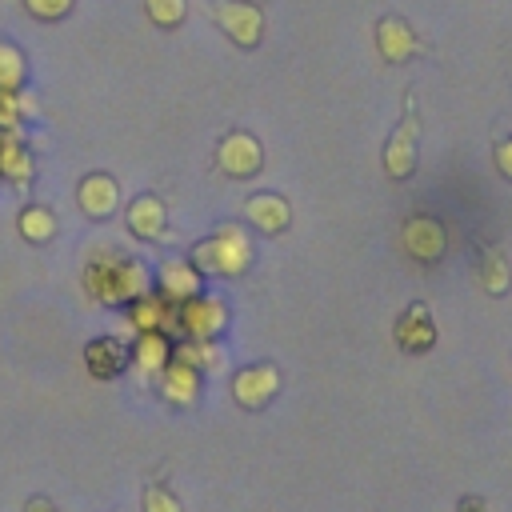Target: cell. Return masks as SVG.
Listing matches in <instances>:
<instances>
[{
    "instance_id": "cell-1",
    "label": "cell",
    "mask_w": 512,
    "mask_h": 512,
    "mask_svg": "<svg viewBox=\"0 0 512 512\" xmlns=\"http://www.w3.org/2000/svg\"><path fill=\"white\" fill-rule=\"evenodd\" d=\"M84 292L104 308H128L152 292V272L136 256H96L84 268Z\"/></svg>"
},
{
    "instance_id": "cell-2",
    "label": "cell",
    "mask_w": 512,
    "mask_h": 512,
    "mask_svg": "<svg viewBox=\"0 0 512 512\" xmlns=\"http://www.w3.org/2000/svg\"><path fill=\"white\" fill-rule=\"evenodd\" d=\"M188 260L200 276H224V280L244 276L252 268V236L244 224H220L212 236L192 244Z\"/></svg>"
},
{
    "instance_id": "cell-3",
    "label": "cell",
    "mask_w": 512,
    "mask_h": 512,
    "mask_svg": "<svg viewBox=\"0 0 512 512\" xmlns=\"http://www.w3.org/2000/svg\"><path fill=\"white\" fill-rule=\"evenodd\" d=\"M416 160H420V116H416V92L408 88L404 116L392 128V136L384 140V172L392 180H408L416 172Z\"/></svg>"
},
{
    "instance_id": "cell-4",
    "label": "cell",
    "mask_w": 512,
    "mask_h": 512,
    "mask_svg": "<svg viewBox=\"0 0 512 512\" xmlns=\"http://www.w3.org/2000/svg\"><path fill=\"white\" fill-rule=\"evenodd\" d=\"M228 328V304L216 296H192L184 304H176V340H216Z\"/></svg>"
},
{
    "instance_id": "cell-5",
    "label": "cell",
    "mask_w": 512,
    "mask_h": 512,
    "mask_svg": "<svg viewBox=\"0 0 512 512\" xmlns=\"http://www.w3.org/2000/svg\"><path fill=\"white\" fill-rule=\"evenodd\" d=\"M400 248L416 260V264H440L448 252V228L440 216L428 212H412L400 228Z\"/></svg>"
},
{
    "instance_id": "cell-6",
    "label": "cell",
    "mask_w": 512,
    "mask_h": 512,
    "mask_svg": "<svg viewBox=\"0 0 512 512\" xmlns=\"http://www.w3.org/2000/svg\"><path fill=\"white\" fill-rule=\"evenodd\" d=\"M212 20L236 48H256L264 40V12L252 0H212Z\"/></svg>"
},
{
    "instance_id": "cell-7",
    "label": "cell",
    "mask_w": 512,
    "mask_h": 512,
    "mask_svg": "<svg viewBox=\"0 0 512 512\" xmlns=\"http://www.w3.org/2000/svg\"><path fill=\"white\" fill-rule=\"evenodd\" d=\"M228 388H232V400H236L244 412H260V408H268V404L276 400V392H280V368L268 364V360L248 364V368H240V372L232 376Z\"/></svg>"
},
{
    "instance_id": "cell-8",
    "label": "cell",
    "mask_w": 512,
    "mask_h": 512,
    "mask_svg": "<svg viewBox=\"0 0 512 512\" xmlns=\"http://www.w3.org/2000/svg\"><path fill=\"white\" fill-rule=\"evenodd\" d=\"M216 168L232 180H248L264 168V148L252 132H228L220 144H216Z\"/></svg>"
},
{
    "instance_id": "cell-9",
    "label": "cell",
    "mask_w": 512,
    "mask_h": 512,
    "mask_svg": "<svg viewBox=\"0 0 512 512\" xmlns=\"http://www.w3.org/2000/svg\"><path fill=\"white\" fill-rule=\"evenodd\" d=\"M376 52L384 64H408L412 56L424 52V44L404 16H380L376 20Z\"/></svg>"
},
{
    "instance_id": "cell-10",
    "label": "cell",
    "mask_w": 512,
    "mask_h": 512,
    "mask_svg": "<svg viewBox=\"0 0 512 512\" xmlns=\"http://www.w3.org/2000/svg\"><path fill=\"white\" fill-rule=\"evenodd\" d=\"M392 340H396L400 352H412V356L428 352V348L436 344V320H432V308H428L424 300H412V304L400 312V320H396V328H392Z\"/></svg>"
},
{
    "instance_id": "cell-11",
    "label": "cell",
    "mask_w": 512,
    "mask_h": 512,
    "mask_svg": "<svg viewBox=\"0 0 512 512\" xmlns=\"http://www.w3.org/2000/svg\"><path fill=\"white\" fill-rule=\"evenodd\" d=\"M76 204H80V212L88 220H108L120 208V184L108 172H88L76 184Z\"/></svg>"
},
{
    "instance_id": "cell-12",
    "label": "cell",
    "mask_w": 512,
    "mask_h": 512,
    "mask_svg": "<svg viewBox=\"0 0 512 512\" xmlns=\"http://www.w3.org/2000/svg\"><path fill=\"white\" fill-rule=\"evenodd\" d=\"M124 220H128V232L136 240H144V244H156L168 232V208H164V200L156 192H140L136 200H128Z\"/></svg>"
},
{
    "instance_id": "cell-13",
    "label": "cell",
    "mask_w": 512,
    "mask_h": 512,
    "mask_svg": "<svg viewBox=\"0 0 512 512\" xmlns=\"http://www.w3.org/2000/svg\"><path fill=\"white\" fill-rule=\"evenodd\" d=\"M156 284H160V296H164L168 304H184V300L200 296L204 276L192 268V260H184V256H168V260H160Z\"/></svg>"
},
{
    "instance_id": "cell-14",
    "label": "cell",
    "mask_w": 512,
    "mask_h": 512,
    "mask_svg": "<svg viewBox=\"0 0 512 512\" xmlns=\"http://www.w3.org/2000/svg\"><path fill=\"white\" fill-rule=\"evenodd\" d=\"M128 360H132V348L116 336H96L84 344V368L96 380H116L128 368Z\"/></svg>"
},
{
    "instance_id": "cell-15",
    "label": "cell",
    "mask_w": 512,
    "mask_h": 512,
    "mask_svg": "<svg viewBox=\"0 0 512 512\" xmlns=\"http://www.w3.org/2000/svg\"><path fill=\"white\" fill-rule=\"evenodd\" d=\"M244 216H248V224H252L260 236H280V232H288V224H292V208H288V200H284L280 192H256V196L244 204Z\"/></svg>"
},
{
    "instance_id": "cell-16",
    "label": "cell",
    "mask_w": 512,
    "mask_h": 512,
    "mask_svg": "<svg viewBox=\"0 0 512 512\" xmlns=\"http://www.w3.org/2000/svg\"><path fill=\"white\" fill-rule=\"evenodd\" d=\"M128 324L136 328V332H176V304H168L156 288L152 292H144L140 300H132L128 304Z\"/></svg>"
},
{
    "instance_id": "cell-17",
    "label": "cell",
    "mask_w": 512,
    "mask_h": 512,
    "mask_svg": "<svg viewBox=\"0 0 512 512\" xmlns=\"http://www.w3.org/2000/svg\"><path fill=\"white\" fill-rule=\"evenodd\" d=\"M160 396H164L172 408L196 404V396H200V372L188 368V364H180V360H172V364L160 372Z\"/></svg>"
},
{
    "instance_id": "cell-18",
    "label": "cell",
    "mask_w": 512,
    "mask_h": 512,
    "mask_svg": "<svg viewBox=\"0 0 512 512\" xmlns=\"http://www.w3.org/2000/svg\"><path fill=\"white\" fill-rule=\"evenodd\" d=\"M476 280H480V288L488 296H508V288H512V264H508V256L496 244H484L480 248V256H476Z\"/></svg>"
},
{
    "instance_id": "cell-19",
    "label": "cell",
    "mask_w": 512,
    "mask_h": 512,
    "mask_svg": "<svg viewBox=\"0 0 512 512\" xmlns=\"http://www.w3.org/2000/svg\"><path fill=\"white\" fill-rule=\"evenodd\" d=\"M132 360L144 376H160L172 364V336L168 332H136Z\"/></svg>"
},
{
    "instance_id": "cell-20",
    "label": "cell",
    "mask_w": 512,
    "mask_h": 512,
    "mask_svg": "<svg viewBox=\"0 0 512 512\" xmlns=\"http://www.w3.org/2000/svg\"><path fill=\"white\" fill-rule=\"evenodd\" d=\"M36 176V160L28 152V144L20 136H8V144L0 148V180L16 184V188H28Z\"/></svg>"
},
{
    "instance_id": "cell-21",
    "label": "cell",
    "mask_w": 512,
    "mask_h": 512,
    "mask_svg": "<svg viewBox=\"0 0 512 512\" xmlns=\"http://www.w3.org/2000/svg\"><path fill=\"white\" fill-rule=\"evenodd\" d=\"M16 232L28 244H48L56 236V212L44 208V204H24L20 216H16Z\"/></svg>"
},
{
    "instance_id": "cell-22",
    "label": "cell",
    "mask_w": 512,
    "mask_h": 512,
    "mask_svg": "<svg viewBox=\"0 0 512 512\" xmlns=\"http://www.w3.org/2000/svg\"><path fill=\"white\" fill-rule=\"evenodd\" d=\"M172 360L196 368V372H216L220 368V348L216 340H172Z\"/></svg>"
},
{
    "instance_id": "cell-23",
    "label": "cell",
    "mask_w": 512,
    "mask_h": 512,
    "mask_svg": "<svg viewBox=\"0 0 512 512\" xmlns=\"http://www.w3.org/2000/svg\"><path fill=\"white\" fill-rule=\"evenodd\" d=\"M28 76V60L12 40H0V92H20Z\"/></svg>"
},
{
    "instance_id": "cell-24",
    "label": "cell",
    "mask_w": 512,
    "mask_h": 512,
    "mask_svg": "<svg viewBox=\"0 0 512 512\" xmlns=\"http://www.w3.org/2000/svg\"><path fill=\"white\" fill-rule=\"evenodd\" d=\"M28 112H36V100L28 92H0V128L4 132L20 136V120Z\"/></svg>"
},
{
    "instance_id": "cell-25",
    "label": "cell",
    "mask_w": 512,
    "mask_h": 512,
    "mask_svg": "<svg viewBox=\"0 0 512 512\" xmlns=\"http://www.w3.org/2000/svg\"><path fill=\"white\" fill-rule=\"evenodd\" d=\"M144 12H148V20L156 28L172 32V28H180L188 20V0H144Z\"/></svg>"
},
{
    "instance_id": "cell-26",
    "label": "cell",
    "mask_w": 512,
    "mask_h": 512,
    "mask_svg": "<svg viewBox=\"0 0 512 512\" xmlns=\"http://www.w3.org/2000/svg\"><path fill=\"white\" fill-rule=\"evenodd\" d=\"M76 0H24V12L36 20H64Z\"/></svg>"
},
{
    "instance_id": "cell-27",
    "label": "cell",
    "mask_w": 512,
    "mask_h": 512,
    "mask_svg": "<svg viewBox=\"0 0 512 512\" xmlns=\"http://www.w3.org/2000/svg\"><path fill=\"white\" fill-rule=\"evenodd\" d=\"M144 512H184V508L164 484H148L144 488Z\"/></svg>"
},
{
    "instance_id": "cell-28",
    "label": "cell",
    "mask_w": 512,
    "mask_h": 512,
    "mask_svg": "<svg viewBox=\"0 0 512 512\" xmlns=\"http://www.w3.org/2000/svg\"><path fill=\"white\" fill-rule=\"evenodd\" d=\"M492 160H496V172H500L504 180H512V136L496 140V148H492Z\"/></svg>"
},
{
    "instance_id": "cell-29",
    "label": "cell",
    "mask_w": 512,
    "mask_h": 512,
    "mask_svg": "<svg viewBox=\"0 0 512 512\" xmlns=\"http://www.w3.org/2000/svg\"><path fill=\"white\" fill-rule=\"evenodd\" d=\"M24 512H56V504H52L48 496H32V500L24 504Z\"/></svg>"
},
{
    "instance_id": "cell-30",
    "label": "cell",
    "mask_w": 512,
    "mask_h": 512,
    "mask_svg": "<svg viewBox=\"0 0 512 512\" xmlns=\"http://www.w3.org/2000/svg\"><path fill=\"white\" fill-rule=\"evenodd\" d=\"M456 512H484V500H480V496H464Z\"/></svg>"
},
{
    "instance_id": "cell-31",
    "label": "cell",
    "mask_w": 512,
    "mask_h": 512,
    "mask_svg": "<svg viewBox=\"0 0 512 512\" xmlns=\"http://www.w3.org/2000/svg\"><path fill=\"white\" fill-rule=\"evenodd\" d=\"M8 136H12V132H4V128H0V148H4V144H8Z\"/></svg>"
}]
</instances>
